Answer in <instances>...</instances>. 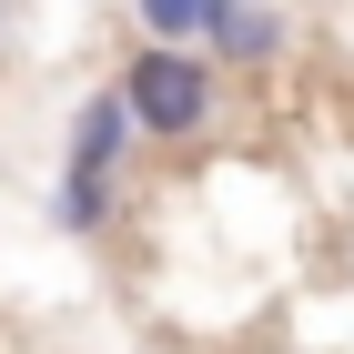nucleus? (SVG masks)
I'll use <instances>...</instances> for the list:
<instances>
[{"instance_id": "20e7f679", "label": "nucleus", "mask_w": 354, "mask_h": 354, "mask_svg": "<svg viewBox=\"0 0 354 354\" xmlns=\"http://www.w3.org/2000/svg\"><path fill=\"white\" fill-rule=\"evenodd\" d=\"M142 41H203V30L223 21V0H132Z\"/></svg>"}, {"instance_id": "f03ea898", "label": "nucleus", "mask_w": 354, "mask_h": 354, "mask_svg": "<svg viewBox=\"0 0 354 354\" xmlns=\"http://www.w3.org/2000/svg\"><path fill=\"white\" fill-rule=\"evenodd\" d=\"M132 111H122V91H91L82 111H71V152H61V192H51V223L61 233H102L111 223V183H122V162H132Z\"/></svg>"}, {"instance_id": "f257e3e1", "label": "nucleus", "mask_w": 354, "mask_h": 354, "mask_svg": "<svg viewBox=\"0 0 354 354\" xmlns=\"http://www.w3.org/2000/svg\"><path fill=\"white\" fill-rule=\"evenodd\" d=\"M111 91H122V111H132L142 142H203L213 111H223V61L203 41H142Z\"/></svg>"}, {"instance_id": "7ed1b4c3", "label": "nucleus", "mask_w": 354, "mask_h": 354, "mask_svg": "<svg viewBox=\"0 0 354 354\" xmlns=\"http://www.w3.org/2000/svg\"><path fill=\"white\" fill-rule=\"evenodd\" d=\"M283 10H263V0H223V21L203 30V51L223 61V71H263V61H283Z\"/></svg>"}]
</instances>
